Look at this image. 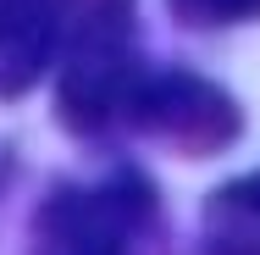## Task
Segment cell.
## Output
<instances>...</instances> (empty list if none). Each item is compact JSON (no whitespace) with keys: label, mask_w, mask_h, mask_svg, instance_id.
<instances>
[{"label":"cell","mask_w":260,"mask_h":255,"mask_svg":"<svg viewBox=\"0 0 260 255\" xmlns=\"http://www.w3.org/2000/svg\"><path fill=\"white\" fill-rule=\"evenodd\" d=\"M160 200L144 172L61 189L34 211L22 255H155Z\"/></svg>","instance_id":"1"},{"label":"cell","mask_w":260,"mask_h":255,"mask_svg":"<svg viewBox=\"0 0 260 255\" xmlns=\"http://www.w3.org/2000/svg\"><path fill=\"white\" fill-rule=\"evenodd\" d=\"M122 122L160 139L177 155H216L238 139L244 111L227 89H216L194 72H139Z\"/></svg>","instance_id":"2"},{"label":"cell","mask_w":260,"mask_h":255,"mask_svg":"<svg viewBox=\"0 0 260 255\" xmlns=\"http://www.w3.org/2000/svg\"><path fill=\"white\" fill-rule=\"evenodd\" d=\"M67 50V17L55 0H0V100L28 95Z\"/></svg>","instance_id":"3"},{"label":"cell","mask_w":260,"mask_h":255,"mask_svg":"<svg viewBox=\"0 0 260 255\" xmlns=\"http://www.w3.org/2000/svg\"><path fill=\"white\" fill-rule=\"evenodd\" d=\"M194 255H260V172L221 183L205 200Z\"/></svg>","instance_id":"4"},{"label":"cell","mask_w":260,"mask_h":255,"mask_svg":"<svg viewBox=\"0 0 260 255\" xmlns=\"http://www.w3.org/2000/svg\"><path fill=\"white\" fill-rule=\"evenodd\" d=\"M172 11L188 28H227V22L260 17V0H172Z\"/></svg>","instance_id":"5"}]
</instances>
